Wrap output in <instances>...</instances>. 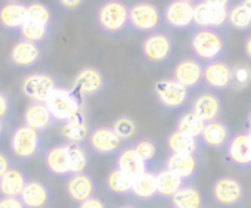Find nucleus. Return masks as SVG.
Returning a JSON list of instances; mask_svg holds the SVG:
<instances>
[{
	"label": "nucleus",
	"instance_id": "obj_18",
	"mask_svg": "<svg viewBox=\"0 0 251 208\" xmlns=\"http://www.w3.org/2000/svg\"><path fill=\"white\" fill-rule=\"evenodd\" d=\"M115 167L118 170L124 171L126 174L132 176L133 179H136L141 174H144V173L151 170V164L144 161L139 157V154L133 149V146L124 148V149H121L118 152L117 160H115Z\"/></svg>",
	"mask_w": 251,
	"mask_h": 208
},
{
	"label": "nucleus",
	"instance_id": "obj_54",
	"mask_svg": "<svg viewBox=\"0 0 251 208\" xmlns=\"http://www.w3.org/2000/svg\"><path fill=\"white\" fill-rule=\"evenodd\" d=\"M248 135H250V138H251V127H250V132H248Z\"/></svg>",
	"mask_w": 251,
	"mask_h": 208
},
{
	"label": "nucleus",
	"instance_id": "obj_15",
	"mask_svg": "<svg viewBox=\"0 0 251 208\" xmlns=\"http://www.w3.org/2000/svg\"><path fill=\"white\" fill-rule=\"evenodd\" d=\"M173 75H175L173 80H176L179 84H182L189 90L198 87L204 81V68L200 64V61L188 58L176 65Z\"/></svg>",
	"mask_w": 251,
	"mask_h": 208
},
{
	"label": "nucleus",
	"instance_id": "obj_49",
	"mask_svg": "<svg viewBox=\"0 0 251 208\" xmlns=\"http://www.w3.org/2000/svg\"><path fill=\"white\" fill-rule=\"evenodd\" d=\"M117 208H139V207L132 205V204H124V205H120V207H117Z\"/></svg>",
	"mask_w": 251,
	"mask_h": 208
},
{
	"label": "nucleus",
	"instance_id": "obj_26",
	"mask_svg": "<svg viewBox=\"0 0 251 208\" xmlns=\"http://www.w3.org/2000/svg\"><path fill=\"white\" fill-rule=\"evenodd\" d=\"M89 135H90V129L81 113L74 118L65 121L61 127V136L68 143H81L86 139H89Z\"/></svg>",
	"mask_w": 251,
	"mask_h": 208
},
{
	"label": "nucleus",
	"instance_id": "obj_40",
	"mask_svg": "<svg viewBox=\"0 0 251 208\" xmlns=\"http://www.w3.org/2000/svg\"><path fill=\"white\" fill-rule=\"evenodd\" d=\"M28 20L31 21H36V23H40V24H48L49 20H50V14L49 11L40 5V3H34L28 8Z\"/></svg>",
	"mask_w": 251,
	"mask_h": 208
},
{
	"label": "nucleus",
	"instance_id": "obj_7",
	"mask_svg": "<svg viewBox=\"0 0 251 208\" xmlns=\"http://www.w3.org/2000/svg\"><path fill=\"white\" fill-rule=\"evenodd\" d=\"M226 157L230 164L239 168H251V138L248 133H236L226 146Z\"/></svg>",
	"mask_w": 251,
	"mask_h": 208
},
{
	"label": "nucleus",
	"instance_id": "obj_53",
	"mask_svg": "<svg viewBox=\"0 0 251 208\" xmlns=\"http://www.w3.org/2000/svg\"><path fill=\"white\" fill-rule=\"evenodd\" d=\"M182 2H186V3H189V2H194V0H182Z\"/></svg>",
	"mask_w": 251,
	"mask_h": 208
},
{
	"label": "nucleus",
	"instance_id": "obj_32",
	"mask_svg": "<svg viewBox=\"0 0 251 208\" xmlns=\"http://www.w3.org/2000/svg\"><path fill=\"white\" fill-rule=\"evenodd\" d=\"M186 183L177 177L170 170L164 168L157 173V186H158V196L160 198H172L179 189H182Z\"/></svg>",
	"mask_w": 251,
	"mask_h": 208
},
{
	"label": "nucleus",
	"instance_id": "obj_16",
	"mask_svg": "<svg viewBox=\"0 0 251 208\" xmlns=\"http://www.w3.org/2000/svg\"><path fill=\"white\" fill-rule=\"evenodd\" d=\"M105 87L103 75L96 68H84L81 69L74 80V93L80 97L93 96Z\"/></svg>",
	"mask_w": 251,
	"mask_h": 208
},
{
	"label": "nucleus",
	"instance_id": "obj_44",
	"mask_svg": "<svg viewBox=\"0 0 251 208\" xmlns=\"http://www.w3.org/2000/svg\"><path fill=\"white\" fill-rule=\"evenodd\" d=\"M12 168H14V165H12L11 158L6 154L0 152V179H2L6 173H9Z\"/></svg>",
	"mask_w": 251,
	"mask_h": 208
},
{
	"label": "nucleus",
	"instance_id": "obj_51",
	"mask_svg": "<svg viewBox=\"0 0 251 208\" xmlns=\"http://www.w3.org/2000/svg\"><path fill=\"white\" fill-rule=\"evenodd\" d=\"M3 132H5V127H3V121L0 120V139H2V136H3Z\"/></svg>",
	"mask_w": 251,
	"mask_h": 208
},
{
	"label": "nucleus",
	"instance_id": "obj_33",
	"mask_svg": "<svg viewBox=\"0 0 251 208\" xmlns=\"http://www.w3.org/2000/svg\"><path fill=\"white\" fill-rule=\"evenodd\" d=\"M28 21V9L23 5H8L0 11V23L6 28L23 27Z\"/></svg>",
	"mask_w": 251,
	"mask_h": 208
},
{
	"label": "nucleus",
	"instance_id": "obj_29",
	"mask_svg": "<svg viewBox=\"0 0 251 208\" xmlns=\"http://www.w3.org/2000/svg\"><path fill=\"white\" fill-rule=\"evenodd\" d=\"M167 23L175 28H186L194 23V8L186 2H173L166 11Z\"/></svg>",
	"mask_w": 251,
	"mask_h": 208
},
{
	"label": "nucleus",
	"instance_id": "obj_8",
	"mask_svg": "<svg viewBox=\"0 0 251 208\" xmlns=\"http://www.w3.org/2000/svg\"><path fill=\"white\" fill-rule=\"evenodd\" d=\"M65 190L71 201L81 204L96 196L98 187H96L95 179L89 173H80V174H73L68 177Z\"/></svg>",
	"mask_w": 251,
	"mask_h": 208
},
{
	"label": "nucleus",
	"instance_id": "obj_31",
	"mask_svg": "<svg viewBox=\"0 0 251 208\" xmlns=\"http://www.w3.org/2000/svg\"><path fill=\"white\" fill-rule=\"evenodd\" d=\"M135 179L124 171L118 170L117 167L111 170L106 176V189L114 195H123V196H130L133 190Z\"/></svg>",
	"mask_w": 251,
	"mask_h": 208
},
{
	"label": "nucleus",
	"instance_id": "obj_45",
	"mask_svg": "<svg viewBox=\"0 0 251 208\" xmlns=\"http://www.w3.org/2000/svg\"><path fill=\"white\" fill-rule=\"evenodd\" d=\"M8 113H9V100L2 92H0V120L5 118Z\"/></svg>",
	"mask_w": 251,
	"mask_h": 208
},
{
	"label": "nucleus",
	"instance_id": "obj_5",
	"mask_svg": "<svg viewBox=\"0 0 251 208\" xmlns=\"http://www.w3.org/2000/svg\"><path fill=\"white\" fill-rule=\"evenodd\" d=\"M155 94L167 110L182 108L189 99V90L176 80H160L155 84Z\"/></svg>",
	"mask_w": 251,
	"mask_h": 208
},
{
	"label": "nucleus",
	"instance_id": "obj_24",
	"mask_svg": "<svg viewBox=\"0 0 251 208\" xmlns=\"http://www.w3.org/2000/svg\"><path fill=\"white\" fill-rule=\"evenodd\" d=\"M135 199L142 202H150L158 196V186H157V173L152 170L141 174L135 179L132 195Z\"/></svg>",
	"mask_w": 251,
	"mask_h": 208
},
{
	"label": "nucleus",
	"instance_id": "obj_6",
	"mask_svg": "<svg viewBox=\"0 0 251 208\" xmlns=\"http://www.w3.org/2000/svg\"><path fill=\"white\" fill-rule=\"evenodd\" d=\"M130 18V14L121 2L111 0L106 2L100 11H99V24L100 27L108 33H118L127 24V20Z\"/></svg>",
	"mask_w": 251,
	"mask_h": 208
},
{
	"label": "nucleus",
	"instance_id": "obj_12",
	"mask_svg": "<svg viewBox=\"0 0 251 208\" xmlns=\"http://www.w3.org/2000/svg\"><path fill=\"white\" fill-rule=\"evenodd\" d=\"M142 53L150 62H167L173 53V43L166 34H154L144 42Z\"/></svg>",
	"mask_w": 251,
	"mask_h": 208
},
{
	"label": "nucleus",
	"instance_id": "obj_42",
	"mask_svg": "<svg viewBox=\"0 0 251 208\" xmlns=\"http://www.w3.org/2000/svg\"><path fill=\"white\" fill-rule=\"evenodd\" d=\"M0 208H27L21 198H9L2 196L0 198Z\"/></svg>",
	"mask_w": 251,
	"mask_h": 208
},
{
	"label": "nucleus",
	"instance_id": "obj_47",
	"mask_svg": "<svg viewBox=\"0 0 251 208\" xmlns=\"http://www.w3.org/2000/svg\"><path fill=\"white\" fill-rule=\"evenodd\" d=\"M244 52H245L247 58L251 61V37H248V39L245 40V45H244Z\"/></svg>",
	"mask_w": 251,
	"mask_h": 208
},
{
	"label": "nucleus",
	"instance_id": "obj_30",
	"mask_svg": "<svg viewBox=\"0 0 251 208\" xmlns=\"http://www.w3.org/2000/svg\"><path fill=\"white\" fill-rule=\"evenodd\" d=\"M27 182L28 180H27L24 171L14 167L9 173H6L2 179H0V195L9 196V198H20Z\"/></svg>",
	"mask_w": 251,
	"mask_h": 208
},
{
	"label": "nucleus",
	"instance_id": "obj_1",
	"mask_svg": "<svg viewBox=\"0 0 251 208\" xmlns=\"http://www.w3.org/2000/svg\"><path fill=\"white\" fill-rule=\"evenodd\" d=\"M45 103H46V107L49 108L52 117L55 120H59V121H64V123L74 118L75 116H78L81 113L80 99L74 93V90L71 92V90H67V89L56 87Z\"/></svg>",
	"mask_w": 251,
	"mask_h": 208
},
{
	"label": "nucleus",
	"instance_id": "obj_37",
	"mask_svg": "<svg viewBox=\"0 0 251 208\" xmlns=\"http://www.w3.org/2000/svg\"><path fill=\"white\" fill-rule=\"evenodd\" d=\"M21 33L24 36V39L27 42H42L45 37H46V33H48V28L45 24H40V23H36V21H31L28 20L23 27H21Z\"/></svg>",
	"mask_w": 251,
	"mask_h": 208
},
{
	"label": "nucleus",
	"instance_id": "obj_13",
	"mask_svg": "<svg viewBox=\"0 0 251 208\" xmlns=\"http://www.w3.org/2000/svg\"><path fill=\"white\" fill-rule=\"evenodd\" d=\"M55 89V80L48 74H33L23 83L24 94L36 102H46Z\"/></svg>",
	"mask_w": 251,
	"mask_h": 208
},
{
	"label": "nucleus",
	"instance_id": "obj_34",
	"mask_svg": "<svg viewBox=\"0 0 251 208\" xmlns=\"http://www.w3.org/2000/svg\"><path fill=\"white\" fill-rule=\"evenodd\" d=\"M71 174L87 173L90 168V158L80 143H67Z\"/></svg>",
	"mask_w": 251,
	"mask_h": 208
},
{
	"label": "nucleus",
	"instance_id": "obj_17",
	"mask_svg": "<svg viewBox=\"0 0 251 208\" xmlns=\"http://www.w3.org/2000/svg\"><path fill=\"white\" fill-rule=\"evenodd\" d=\"M204 83L214 90H226L233 84V69L220 61H213L204 68Z\"/></svg>",
	"mask_w": 251,
	"mask_h": 208
},
{
	"label": "nucleus",
	"instance_id": "obj_25",
	"mask_svg": "<svg viewBox=\"0 0 251 208\" xmlns=\"http://www.w3.org/2000/svg\"><path fill=\"white\" fill-rule=\"evenodd\" d=\"M172 208H204V196L194 185H185L170 199Z\"/></svg>",
	"mask_w": 251,
	"mask_h": 208
},
{
	"label": "nucleus",
	"instance_id": "obj_19",
	"mask_svg": "<svg viewBox=\"0 0 251 208\" xmlns=\"http://www.w3.org/2000/svg\"><path fill=\"white\" fill-rule=\"evenodd\" d=\"M226 18H229L226 6L204 2L194 9V23L202 28L220 27L226 23Z\"/></svg>",
	"mask_w": 251,
	"mask_h": 208
},
{
	"label": "nucleus",
	"instance_id": "obj_43",
	"mask_svg": "<svg viewBox=\"0 0 251 208\" xmlns=\"http://www.w3.org/2000/svg\"><path fill=\"white\" fill-rule=\"evenodd\" d=\"M78 208H108V205H106V202L102 198L93 196V198L78 204Z\"/></svg>",
	"mask_w": 251,
	"mask_h": 208
},
{
	"label": "nucleus",
	"instance_id": "obj_3",
	"mask_svg": "<svg viewBox=\"0 0 251 208\" xmlns=\"http://www.w3.org/2000/svg\"><path fill=\"white\" fill-rule=\"evenodd\" d=\"M194 53L202 61H216L225 49L223 39L213 30H200L194 34L191 40Z\"/></svg>",
	"mask_w": 251,
	"mask_h": 208
},
{
	"label": "nucleus",
	"instance_id": "obj_21",
	"mask_svg": "<svg viewBox=\"0 0 251 208\" xmlns=\"http://www.w3.org/2000/svg\"><path fill=\"white\" fill-rule=\"evenodd\" d=\"M24 123L36 132H46L53 123V117L45 102H34L25 110Z\"/></svg>",
	"mask_w": 251,
	"mask_h": 208
},
{
	"label": "nucleus",
	"instance_id": "obj_22",
	"mask_svg": "<svg viewBox=\"0 0 251 208\" xmlns=\"http://www.w3.org/2000/svg\"><path fill=\"white\" fill-rule=\"evenodd\" d=\"M130 21L132 25L139 31H151L160 23L158 11L148 3H139L132 8L130 11Z\"/></svg>",
	"mask_w": 251,
	"mask_h": 208
},
{
	"label": "nucleus",
	"instance_id": "obj_38",
	"mask_svg": "<svg viewBox=\"0 0 251 208\" xmlns=\"http://www.w3.org/2000/svg\"><path fill=\"white\" fill-rule=\"evenodd\" d=\"M229 23L238 30H245L251 25V12L244 6H236L229 14Z\"/></svg>",
	"mask_w": 251,
	"mask_h": 208
},
{
	"label": "nucleus",
	"instance_id": "obj_50",
	"mask_svg": "<svg viewBox=\"0 0 251 208\" xmlns=\"http://www.w3.org/2000/svg\"><path fill=\"white\" fill-rule=\"evenodd\" d=\"M242 5H244V6H245V8H247V9L251 12V0H245V2H244Z\"/></svg>",
	"mask_w": 251,
	"mask_h": 208
},
{
	"label": "nucleus",
	"instance_id": "obj_4",
	"mask_svg": "<svg viewBox=\"0 0 251 208\" xmlns=\"http://www.w3.org/2000/svg\"><path fill=\"white\" fill-rule=\"evenodd\" d=\"M213 198L219 205L235 207L245 198L244 185L235 177H220L213 185Z\"/></svg>",
	"mask_w": 251,
	"mask_h": 208
},
{
	"label": "nucleus",
	"instance_id": "obj_39",
	"mask_svg": "<svg viewBox=\"0 0 251 208\" xmlns=\"http://www.w3.org/2000/svg\"><path fill=\"white\" fill-rule=\"evenodd\" d=\"M133 149H135V151L139 154V157H141L144 161H147L148 164H151V162L154 161L155 155H157V145H155L152 140H150V139H142V140L136 142V143L133 145Z\"/></svg>",
	"mask_w": 251,
	"mask_h": 208
},
{
	"label": "nucleus",
	"instance_id": "obj_28",
	"mask_svg": "<svg viewBox=\"0 0 251 208\" xmlns=\"http://www.w3.org/2000/svg\"><path fill=\"white\" fill-rule=\"evenodd\" d=\"M166 145H167V149L170 151V154L192 155V154L198 152L200 140H198V138H192V136H188V135L176 130L169 135Z\"/></svg>",
	"mask_w": 251,
	"mask_h": 208
},
{
	"label": "nucleus",
	"instance_id": "obj_27",
	"mask_svg": "<svg viewBox=\"0 0 251 208\" xmlns=\"http://www.w3.org/2000/svg\"><path fill=\"white\" fill-rule=\"evenodd\" d=\"M40 58V49L33 42H20L11 50V62L21 68L33 67Z\"/></svg>",
	"mask_w": 251,
	"mask_h": 208
},
{
	"label": "nucleus",
	"instance_id": "obj_2",
	"mask_svg": "<svg viewBox=\"0 0 251 208\" xmlns=\"http://www.w3.org/2000/svg\"><path fill=\"white\" fill-rule=\"evenodd\" d=\"M11 149L17 160L30 161L34 160L42 149V139L39 132L28 126L18 127L11 138Z\"/></svg>",
	"mask_w": 251,
	"mask_h": 208
},
{
	"label": "nucleus",
	"instance_id": "obj_20",
	"mask_svg": "<svg viewBox=\"0 0 251 208\" xmlns=\"http://www.w3.org/2000/svg\"><path fill=\"white\" fill-rule=\"evenodd\" d=\"M192 113L197 114L205 124L217 121L222 113L220 99L214 93H202L192 103Z\"/></svg>",
	"mask_w": 251,
	"mask_h": 208
},
{
	"label": "nucleus",
	"instance_id": "obj_11",
	"mask_svg": "<svg viewBox=\"0 0 251 208\" xmlns=\"http://www.w3.org/2000/svg\"><path fill=\"white\" fill-rule=\"evenodd\" d=\"M87 142L90 149L99 155H111L121 148V139L111 127H98L92 130Z\"/></svg>",
	"mask_w": 251,
	"mask_h": 208
},
{
	"label": "nucleus",
	"instance_id": "obj_52",
	"mask_svg": "<svg viewBox=\"0 0 251 208\" xmlns=\"http://www.w3.org/2000/svg\"><path fill=\"white\" fill-rule=\"evenodd\" d=\"M248 124H250V127H251V111H250V116H248Z\"/></svg>",
	"mask_w": 251,
	"mask_h": 208
},
{
	"label": "nucleus",
	"instance_id": "obj_23",
	"mask_svg": "<svg viewBox=\"0 0 251 208\" xmlns=\"http://www.w3.org/2000/svg\"><path fill=\"white\" fill-rule=\"evenodd\" d=\"M230 130L226 124L220 121H211L205 124V129L201 135V140L207 148L222 149L226 148L230 140Z\"/></svg>",
	"mask_w": 251,
	"mask_h": 208
},
{
	"label": "nucleus",
	"instance_id": "obj_41",
	"mask_svg": "<svg viewBox=\"0 0 251 208\" xmlns=\"http://www.w3.org/2000/svg\"><path fill=\"white\" fill-rule=\"evenodd\" d=\"M251 80V69L247 65H239L233 69V81L241 86L245 87Z\"/></svg>",
	"mask_w": 251,
	"mask_h": 208
},
{
	"label": "nucleus",
	"instance_id": "obj_36",
	"mask_svg": "<svg viewBox=\"0 0 251 208\" xmlns=\"http://www.w3.org/2000/svg\"><path fill=\"white\" fill-rule=\"evenodd\" d=\"M111 129L114 130V133L121 139V142H129L133 140L138 135V124L132 117H118L117 120H114Z\"/></svg>",
	"mask_w": 251,
	"mask_h": 208
},
{
	"label": "nucleus",
	"instance_id": "obj_48",
	"mask_svg": "<svg viewBox=\"0 0 251 208\" xmlns=\"http://www.w3.org/2000/svg\"><path fill=\"white\" fill-rule=\"evenodd\" d=\"M207 3H213V5H219V6H226L229 0H205Z\"/></svg>",
	"mask_w": 251,
	"mask_h": 208
},
{
	"label": "nucleus",
	"instance_id": "obj_35",
	"mask_svg": "<svg viewBox=\"0 0 251 208\" xmlns=\"http://www.w3.org/2000/svg\"><path fill=\"white\" fill-rule=\"evenodd\" d=\"M205 129V123L197 116L194 114L192 111L191 113H186L183 114L179 121H177V132L180 133H185L188 136H192V138H201L202 132Z\"/></svg>",
	"mask_w": 251,
	"mask_h": 208
},
{
	"label": "nucleus",
	"instance_id": "obj_46",
	"mask_svg": "<svg viewBox=\"0 0 251 208\" xmlns=\"http://www.w3.org/2000/svg\"><path fill=\"white\" fill-rule=\"evenodd\" d=\"M59 2H61L65 8H77V6L81 3V0H59Z\"/></svg>",
	"mask_w": 251,
	"mask_h": 208
},
{
	"label": "nucleus",
	"instance_id": "obj_14",
	"mask_svg": "<svg viewBox=\"0 0 251 208\" xmlns=\"http://www.w3.org/2000/svg\"><path fill=\"white\" fill-rule=\"evenodd\" d=\"M166 168L175 173L177 177H180L186 185H189L198 173L200 160L197 154H192V155L170 154L166 161Z\"/></svg>",
	"mask_w": 251,
	"mask_h": 208
},
{
	"label": "nucleus",
	"instance_id": "obj_9",
	"mask_svg": "<svg viewBox=\"0 0 251 208\" xmlns=\"http://www.w3.org/2000/svg\"><path fill=\"white\" fill-rule=\"evenodd\" d=\"M45 167L50 176L68 179L71 174L70 167V157H68V148L67 143L64 145H55L49 148L45 154Z\"/></svg>",
	"mask_w": 251,
	"mask_h": 208
},
{
	"label": "nucleus",
	"instance_id": "obj_10",
	"mask_svg": "<svg viewBox=\"0 0 251 208\" xmlns=\"http://www.w3.org/2000/svg\"><path fill=\"white\" fill-rule=\"evenodd\" d=\"M20 198L27 208H49L53 201V193L45 182L28 180Z\"/></svg>",
	"mask_w": 251,
	"mask_h": 208
}]
</instances>
